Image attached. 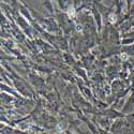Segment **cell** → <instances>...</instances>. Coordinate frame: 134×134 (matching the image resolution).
Wrapping results in <instances>:
<instances>
[{
	"label": "cell",
	"instance_id": "cell-1",
	"mask_svg": "<svg viewBox=\"0 0 134 134\" xmlns=\"http://www.w3.org/2000/svg\"><path fill=\"white\" fill-rule=\"evenodd\" d=\"M68 15H69V17H71V18H74V17H75V10L72 7H70L69 9H68Z\"/></svg>",
	"mask_w": 134,
	"mask_h": 134
},
{
	"label": "cell",
	"instance_id": "cell-2",
	"mask_svg": "<svg viewBox=\"0 0 134 134\" xmlns=\"http://www.w3.org/2000/svg\"><path fill=\"white\" fill-rule=\"evenodd\" d=\"M116 21H117V16H116L115 14H111V15H109V23L115 24Z\"/></svg>",
	"mask_w": 134,
	"mask_h": 134
},
{
	"label": "cell",
	"instance_id": "cell-3",
	"mask_svg": "<svg viewBox=\"0 0 134 134\" xmlns=\"http://www.w3.org/2000/svg\"><path fill=\"white\" fill-rule=\"evenodd\" d=\"M76 30L77 31H82V27H81V26H76Z\"/></svg>",
	"mask_w": 134,
	"mask_h": 134
},
{
	"label": "cell",
	"instance_id": "cell-4",
	"mask_svg": "<svg viewBox=\"0 0 134 134\" xmlns=\"http://www.w3.org/2000/svg\"><path fill=\"white\" fill-rule=\"evenodd\" d=\"M121 58H122V59H123V60H125V59H127V56H125V55H122V56H121Z\"/></svg>",
	"mask_w": 134,
	"mask_h": 134
}]
</instances>
